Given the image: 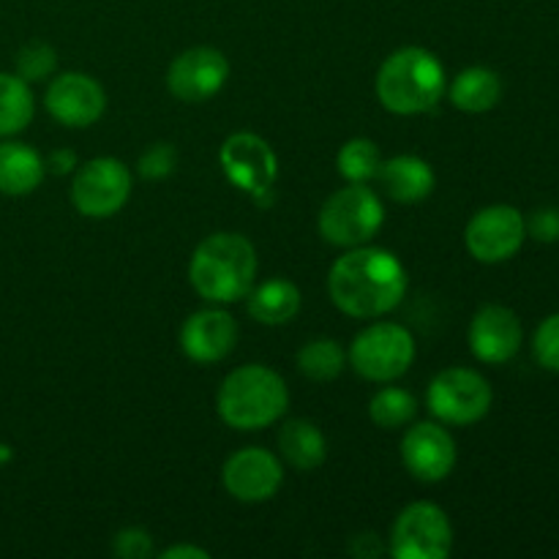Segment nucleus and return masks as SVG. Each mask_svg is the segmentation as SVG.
Instances as JSON below:
<instances>
[{
	"instance_id": "nucleus-33",
	"label": "nucleus",
	"mask_w": 559,
	"mask_h": 559,
	"mask_svg": "<svg viewBox=\"0 0 559 559\" xmlns=\"http://www.w3.org/2000/svg\"><path fill=\"white\" fill-rule=\"evenodd\" d=\"M44 167L52 175H69L80 167L76 162V153L69 151V147H60V151H52L47 158H44Z\"/></svg>"
},
{
	"instance_id": "nucleus-13",
	"label": "nucleus",
	"mask_w": 559,
	"mask_h": 559,
	"mask_svg": "<svg viewBox=\"0 0 559 559\" xmlns=\"http://www.w3.org/2000/svg\"><path fill=\"white\" fill-rule=\"evenodd\" d=\"M222 484L229 497L246 506H257L278 495L284 484V467L276 453L251 445L224 462Z\"/></svg>"
},
{
	"instance_id": "nucleus-31",
	"label": "nucleus",
	"mask_w": 559,
	"mask_h": 559,
	"mask_svg": "<svg viewBox=\"0 0 559 559\" xmlns=\"http://www.w3.org/2000/svg\"><path fill=\"white\" fill-rule=\"evenodd\" d=\"M527 235L540 243H557L559 240V207H538L527 218Z\"/></svg>"
},
{
	"instance_id": "nucleus-25",
	"label": "nucleus",
	"mask_w": 559,
	"mask_h": 559,
	"mask_svg": "<svg viewBox=\"0 0 559 559\" xmlns=\"http://www.w3.org/2000/svg\"><path fill=\"white\" fill-rule=\"evenodd\" d=\"M415 415H418V399L404 388L388 385V382L369 402V418L380 429H404L409 426V420H415Z\"/></svg>"
},
{
	"instance_id": "nucleus-12",
	"label": "nucleus",
	"mask_w": 559,
	"mask_h": 559,
	"mask_svg": "<svg viewBox=\"0 0 559 559\" xmlns=\"http://www.w3.org/2000/svg\"><path fill=\"white\" fill-rule=\"evenodd\" d=\"M229 80V60L216 47L183 49L167 69V87L178 102L205 104Z\"/></svg>"
},
{
	"instance_id": "nucleus-32",
	"label": "nucleus",
	"mask_w": 559,
	"mask_h": 559,
	"mask_svg": "<svg viewBox=\"0 0 559 559\" xmlns=\"http://www.w3.org/2000/svg\"><path fill=\"white\" fill-rule=\"evenodd\" d=\"M349 551H353V557H358V559H374V557L385 555L388 546L382 544L380 535L360 533V535H355V538H353V546H349Z\"/></svg>"
},
{
	"instance_id": "nucleus-22",
	"label": "nucleus",
	"mask_w": 559,
	"mask_h": 559,
	"mask_svg": "<svg viewBox=\"0 0 559 559\" xmlns=\"http://www.w3.org/2000/svg\"><path fill=\"white\" fill-rule=\"evenodd\" d=\"M445 93L453 107L462 109V112H489L502 102V76L486 66H469L453 76Z\"/></svg>"
},
{
	"instance_id": "nucleus-3",
	"label": "nucleus",
	"mask_w": 559,
	"mask_h": 559,
	"mask_svg": "<svg viewBox=\"0 0 559 559\" xmlns=\"http://www.w3.org/2000/svg\"><path fill=\"white\" fill-rule=\"evenodd\" d=\"M374 91L388 112L424 115L435 109L445 96V66L431 49L402 47L382 60Z\"/></svg>"
},
{
	"instance_id": "nucleus-34",
	"label": "nucleus",
	"mask_w": 559,
	"mask_h": 559,
	"mask_svg": "<svg viewBox=\"0 0 559 559\" xmlns=\"http://www.w3.org/2000/svg\"><path fill=\"white\" fill-rule=\"evenodd\" d=\"M162 559H207L205 549H200V546H191V544H180V546H169V549H164Z\"/></svg>"
},
{
	"instance_id": "nucleus-14",
	"label": "nucleus",
	"mask_w": 559,
	"mask_h": 559,
	"mask_svg": "<svg viewBox=\"0 0 559 559\" xmlns=\"http://www.w3.org/2000/svg\"><path fill=\"white\" fill-rule=\"evenodd\" d=\"M44 107L66 129H87L98 123L107 109V93L102 82L82 71H66L49 82L44 93Z\"/></svg>"
},
{
	"instance_id": "nucleus-1",
	"label": "nucleus",
	"mask_w": 559,
	"mask_h": 559,
	"mask_svg": "<svg viewBox=\"0 0 559 559\" xmlns=\"http://www.w3.org/2000/svg\"><path fill=\"white\" fill-rule=\"evenodd\" d=\"M333 306L355 320H377L396 309L407 295V271L393 251L355 246L328 273Z\"/></svg>"
},
{
	"instance_id": "nucleus-21",
	"label": "nucleus",
	"mask_w": 559,
	"mask_h": 559,
	"mask_svg": "<svg viewBox=\"0 0 559 559\" xmlns=\"http://www.w3.org/2000/svg\"><path fill=\"white\" fill-rule=\"evenodd\" d=\"M278 453L298 473H311L328 459V440L314 420H287L278 431Z\"/></svg>"
},
{
	"instance_id": "nucleus-10",
	"label": "nucleus",
	"mask_w": 559,
	"mask_h": 559,
	"mask_svg": "<svg viewBox=\"0 0 559 559\" xmlns=\"http://www.w3.org/2000/svg\"><path fill=\"white\" fill-rule=\"evenodd\" d=\"M396 559H445L453 551V524L435 502H413L396 516L391 546Z\"/></svg>"
},
{
	"instance_id": "nucleus-27",
	"label": "nucleus",
	"mask_w": 559,
	"mask_h": 559,
	"mask_svg": "<svg viewBox=\"0 0 559 559\" xmlns=\"http://www.w3.org/2000/svg\"><path fill=\"white\" fill-rule=\"evenodd\" d=\"M16 74L31 85V82H44L58 69V52L47 41H27L14 58Z\"/></svg>"
},
{
	"instance_id": "nucleus-8",
	"label": "nucleus",
	"mask_w": 559,
	"mask_h": 559,
	"mask_svg": "<svg viewBox=\"0 0 559 559\" xmlns=\"http://www.w3.org/2000/svg\"><path fill=\"white\" fill-rule=\"evenodd\" d=\"M218 164L235 189L249 194L260 205L271 202L278 178V156L267 140L254 131H235L222 142Z\"/></svg>"
},
{
	"instance_id": "nucleus-11",
	"label": "nucleus",
	"mask_w": 559,
	"mask_h": 559,
	"mask_svg": "<svg viewBox=\"0 0 559 559\" xmlns=\"http://www.w3.org/2000/svg\"><path fill=\"white\" fill-rule=\"evenodd\" d=\"M527 240V218L513 205H486L469 218L464 229V246L486 265L508 262L522 251Z\"/></svg>"
},
{
	"instance_id": "nucleus-23",
	"label": "nucleus",
	"mask_w": 559,
	"mask_h": 559,
	"mask_svg": "<svg viewBox=\"0 0 559 559\" xmlns=\"http://www.w3.org/2000/svg\"><path fill=\"white\" fill-rule=\"evenodd\" d=\"M33 112H36V102H33L31 85L20 74L0 71V136L25 131Z\"/></svg>"
},
{
	"instance_id": "nucleus-30",
	"label": "nucleus",
	"mask_w": 559,
	"mask_h": 559,
	"mask_svg": "<svg viewBox=\"0 0 559 559\" xmlns=\"http://www.w3.org/2000/svg\"><path fill=\"white\" fill-rule=\"evenodd\" d=\"M112 555L120 559H147L156 555L153 549V535L142 527H126L115 535Z\"/></svg>"
},
{
	"instance_id": "nucleus-28",
	"label": "nucleus",
	"mask_w": 559,
	"mask_h": 559,
	"mask_svg": "<svg viewBox=\"0 0 559 559\" xmlns=\"http://www.w3.org/2000/svg\"><path fill=\"white\" fill-rule=\"evenodd\" d=\"M178 169V147L173 142H156L136 162V173L145 180H164Z\"/></svg>"
},
{
	"instance_id": "nucleus-9",
	"label": "nucleus",
	"mask_w": 559,
	"mask_h": 559,
	"mask_svg": "<svg viewBox=\"0 0 559 559\" xmlns=\"http://www.w3.org/2000/svg\"><path fill=\"white\" fill-rule=\"evenodd\" d=\"M131 169L115 156H98L74 169L71 205L80 216L109 218L126 207L131 197Z\"/></svg>"
},
{
	"instance_id": "nucleus-16",
	"label": "nucleus",
	"mask_w": 559,
	"mask_h": 559,
	"mask_svg": "<svg viewBox=\"0 0 559 559\" xmlns=\"http://www.w3.org/2000/svg\"><path fill=\"white\" fill-rule=\"evenodd\" d=\"M469 353L489 366H502L513 360L522 349L524 328L522 320L513 309L500 304L480 306L475 317L469 320L467 331Z\"/></svg>"
},
{
	"instance_id": "nucleus-19",
	"label": "nucleus",
	"mask_w": 559,
	"mask_h": 559,
	"mask_svg": "<svg viewBox=\"0 0 559 559\" xmlns=\"http://www.w3.org/2000/svg\"><path fill=\"white\" fill-rule=\"evenodd\" d=\"M44 156L25 142H0V194L27 197L41 186Z\"/></svg>"
},
{
	"instance_id": "nucleus-4",
	"label": "nucleus",
	"mask_w": 559,
	"mask_h": 559,
	"mask_svg": "<svg viewBox=\"0 0 559 559\" xmlns=\"http://www.w3.org/2000/svg\"><path fill=\"white\" fill-rule=\"evenodd\" d=\"M289 407L287 382L262 364L238 366L224 377L216 393V413L229 429L260 431L278 424Z\"/></svg>"
},
{
	"instance_id": "nucleus-26",
	"label": "nucleus",
	"mask_w": 559,
	"mask_h": 559,
	"mask_svg": "<svg viewBox=\"0 0 559 559\" xmlns=\"http://www.w3.org/2000/svg\"><path fill=\"white\" fill-rule=\"evenodd\" d=\"M380 147H377V142L366 140V136H355V140L344 142L336 153V169L347 183H369L380 173Z\"/></svg>"
},
{
	"instance_id": "nucleus-24",
	"label": "nucleus",
	"mask_w": 559,
	"mask_h": 559,
	"mask_svg": "<svg viewBox=\"0 0 559 559\" xmlns=\"http://www.w3.org/2000/svg\"><path fill=\"white\" fill-rule=\"evenodd\" d=\"M298 371L311 382H333L347 366V353L336 338H309L295 355Z\"/></svg>"
},
{
	"instance_id": "nucleus-2",
	"label": "nucleus",
	"mask_w": 559,
	"mask_h": 559,
	"mask_svg": "<svg viewBox=\"0 0 559 559\" xmlns=\"http://www.w3.org/2000/svg\"><path fill=\"white\" fill-rule=\"evenodd\" d=\"M257 249L238 233H213L194 249L189 282L207 304L227 306L243 300L257 284Z\"/></svg>"
},
{
	"instance_id": "nucleus-7",
	"label": "nucleus",
	"mask_w": 559,
	"mask_h": 559,
	"mask_svg": "<svg viewBox=\"0 0 559 559\" xmlns=\"http://www.w3.org/2000/svg\"><path fill=\"white\" fill-rule=\"evenodd\" d=\"M495 391L480 371L467 366L442 369L426 391V407L445 426H473L489 415Z\"/></svg>"
},
{
	"instance_id": "nucleus-29",
	"label": "nucleus",
	"mask_w": 559,
	"mask_h": 559,
	"mask_svg": "<svg viewBox=\"0 0 559 559\" xmlns=\"http://www.w3.org/2000/svg\"><path fill=\"white\" fill-rule=\"evenodd\" d=\"M533 355L546 371L559 374V311L549 314L533 336Z\"/></svg>"
},
{
	"instance_id": "nucleus-6",
	"label": "nucleus",
	"mask_w": 559,
	"mask_h": 559,
	"mask_svg": "<svg viewBox=\"0 0 559 559\" xmlns=\"http://www.w3.org/2000/svg\"><path fill=\"white\" fill-rule=\"evenodd\" d=\"M415 336L399 322H371L353 338L347 364L369 382H393L415 364Z\"/></svg>"
},
{
	"instance_id": "nucleus-18",
	"label": "nucleus",
	"mask_w": 559,
	"mask_h": 559,
	"mask_svg": "<svg viewBox=\"0 0 559 559\" xmlns=\"http://www.w3.org/2000/svg\"><path fill=\"white\" fill-rule=\"evenodd\" d=\"M374 180L393 202H402V205L424 202L437 186L435 167L426 158L413 156V153H402V156L382 162Z\"/></svg>"
},
{
	"instance_id": "nucleus-17",
	"label": "nucleus",
	"mask_w": 559,
	"mask_h": 559,
	"mask_svg": "<svg viewBox=\"0 0 559 559\" xmlns=\"http://www.w3.org/2000/svg\"><path fill=\"white\" fill-rule=\"evenodd\" d=\"M238 344V322L224 309H200L186 317L180 328V349L200 366L218 364Z\"/></svg>"
},
{
	"instance_id": "nucleus-35",
	"label": "nucleus",
	"mask_w": 559,
	"mask_h": 559,
	"mask_svg": "<svg viewBox=\"0 0 559 559\" xmlns=\"http://www.w3.org/2000/svg\"><path fill=\"white\" fill-rule=\"evenodd\" d=\"M11 459V448L9 445H0V464H5Z\"/></svg>"
},
{
	"instance_id": "nucleus-5",
	"label": "nucleus",
	"mask_w": 559,
	"mask_h": 559,
	"mask_svg": "<svg viewBox=\"0 0 559 559\" xmlns=\"http://www.w3.org/2000/svg\"><path fill=\"white\" fill-rule=\"evenodd\" d=\"M385 224V205L380 194L366 183H349L333 191L320 207L317 229L322 240L338 249H355L369 243Z\"/></svg>"
},
{
	"instance_id": "nucleus-20",
	"label": "nucleus",
	"mask_w": 559,
	"mask_h": 559,
	"mask_svg": "<svg viewBox=\"0 0 559 559\" xmlns=\"http://www.w3.org/2000/svg\"><path fill=\"white\" fill-rule=\"evenodd\" d=\"M246 300H249V314L262 325H287L304 306L298 284L289 278H267V282L254 284Z\"/></svg>"
},
{
	"instance_id": "nucleus-15",
	"label": "nucleus",
	"mask_w": 559,
	"mask_h": 559,
	"mask_svg": "<svg viewBox=\"0 0 559 559\" xmlns=\"http://www.w3.org/2000/svg\"><path fill=\"white\" fill-rule=\"evenodd\" d=\"M456 440L445 424H415L402 437V464L420 484H440L456 467Z\"/></svg>"
}]
</instances>
